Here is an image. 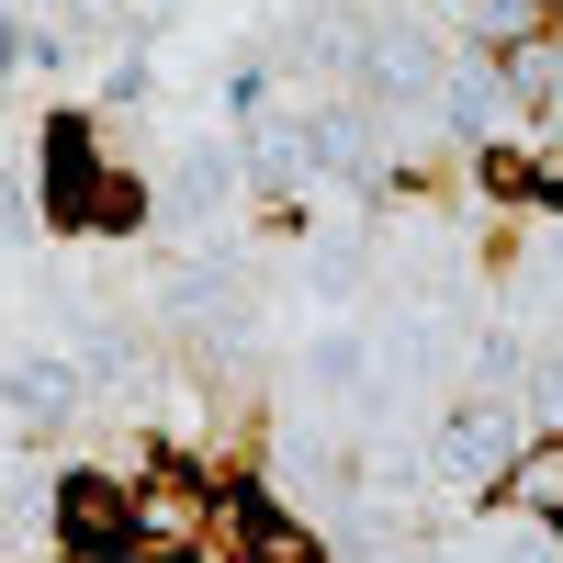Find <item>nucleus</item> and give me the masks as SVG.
<instances>
[{
	"label": "nucleus",
	"mask_w": 563,
	"mask_h": 563,
	"mask_svg": "<svg viewBox=\"0 0 563 563\" xmlns=\"http://www.w3.org/2000/svg\"><path fill=\"white\" fill-rule=\"evenodd\" d=\"M79 395H90V372L57 361V350H23L12 372H0V417H12V429H68Z\"/></svg>",
	"instance_id": "nucleus-5"
},
{
	"label": "nucleus",
	"mask_w": 563,
	"mask_h": 563,
	"mask_svg": "<svg viewBox=\"0 0 563 563\" xmlns=\"http://www.w3.org/2000/svg\"><path fill=\"white\" fill-rule=\"evenodd\" d=\"M507 451H519V417H507L496 395H462V406L440 417V440H429L440 485H496V474H507Z\"/></svg>",
	"instance_id": "nucleus-3"
},
{
	"label": "nucleus",
	"mask_w": 563,
	"mask_h": 563,
	"mask_svg": "<svg viewBox=\"0 0 563 563\" xmlns=\"http://www.w3.org/2000/svg\"><path fill=\"white\" fill-rule=\"evenodd\" d=\"M485 496L507 507V519H552V530H563V429H552V440H519Z\"/></svg>",
	"instance_id": "nucleus-7"
},
{
	"label": "nucleus",
	"mask_w": 563,
	"mask_h": 563,
	"mask_svg": "<svg viewBox=\"0 0 563 563\" xmlns=\"http://www.w3.org/2000/svg\"><path fill=\"white\" fill-rule=\"evenodd\" d=\"M158 305H169L180 327H214L225 350H238L249 327H260V316H249V294H238V271H225V260H169V271H158Z\"/></svg>",
	"instance_id": "nucleus-4"
},
{
	"label": "nucleus",
	"mask_w": 563,
	"mask_h": 563,
	"mask_svg": "<svg viewBox=\"0 0 563 563\" xmlns=\"http://www.w3.org/2000/svg\"><path fill=\"white\" fill-rule=\"evenodd\" d=\"M496 102H507L496 68H440V113H451L462 135H496Z\"/></svg>",
	"instance_id": "nucleus-11"
},
{
	"label": "nucleus",
	"mask_w": 563,
	"mask_h": 563,
	"mask_svg": "<svg viewBox=\"0 0 563 563\" xmlns=\"http://www.w3.org/2000/svg\"><path fill=\"white\" fill-rule=\"evenodd\" d=\"M552 282H563V238H552Z\"/></svg>",
	"instance_id": "nucleus-15"
},
{
	"label": "nucleus",
	"mask_w": 563,
	"mask_h": 563,
	"mask_svg": "<svg viewBox=\"0 0 563 563\" xmlns=\"http://www.w3.org/2000/svg\"><path fill=\"white\" fill-rule=\"evenodd\" d=\"M249 180H271V192H316V124L305 113H249Z\"/></svg>",
	"instance_id": "nucleus-6"
},
{
	"label": "nucleus",
	"mask_w": 563,
	"mask_h": 563,
	"mask_svg": "<svg viewBox=\"0 0 563 563\" xmlns=\"http://www.w3.org/2000/svg\"><path fill=\"white\" fill-rule=\"evenodd\" d=\"M305 124H316V169H327V180H361V169H372V124H361L350 102H316Z\"/></svg>",
	"instance_id": "nucleus-9"
},
{
	"label": "nucleus",
	"mask_w": 563,
	"mask_h": 563,
	"mask_svg": "<svg viewBox=\"0 0 563 563\" xmlns=\"http://www.w3.org/2000/svg\"><path fill=\"white\" fill-rule=\"evenodd\" d=\"M57 552H68V563H135V552H147L135 496H124L113 474H68V485H57Z\"/></svg>",
	"instance_id": "nucleus-2"
},
{
	"label": "nucleus",
	"mask_w": 563,
	"mask_h": 563,
	"mask_svg": "<svg viewBox=\"0 0 563 563\" xmlns=\"http://www.w3.org/2000/svg\"><path fill=\"white\" fill-rule=\"evenodd\" d=\"M102 102H113V113L147 102V57H113V68H102Z\"/></svg>",
	"instance_id": "nucleus-14"
},
{
	"label": "nucleus",
	"mask_w": 563,
	"mask_h": 563,
	"mask_svg": "<svg viewBox=\"0 0 563 563\" xmlns=\"http://www.w3.org/2000/svg\"><path fill=\"white\" fill-rule=\"evenodd\" d=\"M45 214H57V225H102V238L147 225V180H124V169L90 158V113L45 124Z\"/></svg>",
	"instance_id": "nucleus-1"
},
{
	"label": "nucleus",
	"mask_w": 563,
	"mask_h": 563,
	"mask_svg": "<svg viewBox=\"0 0 563 563\" xmlns=\"http://www.w3.org/2000/svg\"><path fill=\"white\" fill-rule=\"evenodd\" d=\"M79 372H90V384H124V372H135V350L113 339V327H90V339H79Z\"/></svg>",
	"instance_id": "nucleus-13"
},
{
	"label": "nucleus",
	"mask_w": 563,
	"mask_h": 563,
	"mask_svg": "<svg viewBox=\"0 0 563 563\" xmlns=\"http://www.w3.org/2000/svg\"><path fill=\"white\" fill-rule=\"evenodd\" d=\"M361 79L372 90H440V57H429V34L384 23V34H361Z\"/></svg>",
	"instance_id": "nucleus-8"
},
{
	"label": "nucleus",
	"mask_w": 563,
	"mask_h": 563,
	"mask_svg": "<svg viewBox=\"0 0 563 563\" xmlns=\"http://www.w3.org/2000/svg\"><path fill=\"white\" fill-rule=\"evenodd\" d=\"M0 57H12V23H0Z\"/></svg>",
	"instance_id": "nucleus-16"
},
{
	"label": "nucleus",
	"mask_w": 563,
	"mask_h": 563,
	"mask_svg": "<svg viewBox=\"0 0 563 563\" xmlns=\"http://www.w3.org/2000/svg\"><path fill=\"white\" fill-rule=\"evenodd\" d=\"M238 169H249L238 147H180V169H169V192L192 203V214H214L225 192H238Z\"/></svg>",
	"instance_id": "nucleus-10"
},
{
	"label": "nucleus",
	"mask_w": 563,
	"mask_h": 563,
	"mask_svg": "<svg viewBox=\"0 0 563 563\" xmlns=\"http://www.w3.org/2000/svg\"><path fill=\"white\" fill-rule=\"evenodd\" d=\"M496 519H507V507H496ZM496 563H563V530H552V519H507Z\"/></svg>",
	"instance_id": "nucleus-12"
}]
</instances>
